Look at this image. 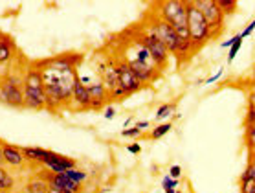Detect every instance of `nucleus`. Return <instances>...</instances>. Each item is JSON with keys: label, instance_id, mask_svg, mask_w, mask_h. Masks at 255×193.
<instances>
[{"label": "nucleus", "instance_id": "obj_36", "mask_svg": "<svg viewBox=\"0 0 255 193\" xmlns=\"http://www.w3.org/2000/svg\"><path fill=\"white\" fill-rule=\"evenodd\" d=\"M4 142L0 140V166H4Z\"/></svg>", "mask_w": 255, "mask_h": 193}, {"label": "nucleus", "instance_id": "obj_27", "mask_svg": "<svg viewBox=\"0 0 255 193\" xmlns=\"http://www.w3.org/2000/svg\"><path fill=\"white\" fill-rule=\"evenodd\" d=\"M241 184V193H255V181L239 182Z\"/></svg>", "mask_w": 255, "mask_h": 193}, {"label": "nucleus", "instance_id": "obj_22", "mask_svg": "<svg viewBox=\"0 0 255 193\" xmlns=\"http://www.w3.org/2000/svg\"><path fill=\"white\" fill-rule=\"evenodd\" d=\"M217 6L221 7V11L224 13V17L232 15L235 9H237V0H215Z\"/></svg>", "mask_w": 255, "mask_h": 193}, {"label": "nucleus", "instance_id": "obj_7", "mask_svg": "<svg viewBox=\"0 0 255 193\" xmlns=\"http://www.w3.org/2000/svg\"><path fill=\"white\" fill-rule=\"evenodd\" d=\"M193 2H195L198 11L202 13V17L206 18V22H208L215 39L222 31V28H224V20H226L224 13L221 11V7L217 6L215 0H193Z\"/></svg>", "mask_w": 255, "mask_h": 193}, {"label": "nucleus", "instance_id": "obj_37", "mask_svg": "<svg viewBox=\"0 0 255 193\" xmlns=\"http://www.w3.org/2000/svg\"><path fill=\"white\" fill-rule=\"evenodd\" d=\"M130 123H132V118H127V120H125V123H123V129H128V125H130Z\"/></svg>", "mask_w": 255, "mask_h": 193}, {"label": "nucleus", "instance_id": "obj_35", "mask_svg": "<svg viewBox=\"0 0 255 193\" xmlns=\"http://www.w3.org/2000/svg\"><path fill=\"white\" fill-rule=\"evenodd\" d=\"M248 107L250 109H255V92H252L248 96Z\"/></svg>", "mask_w": 255, "mask_h": 193}, {"label": "nucleus", "instance_id": "obj_14", "mask_svg": "<svg viewBox=\"0 0 255 193\" xmlns=\"http://www.w3.org/2000/svg\"><path fill=\"white\" fill-rule=\"evenodd\" d=\"M4 166L11 168V170H20L26 166V158L22 155V149L13 144H6L4 142Z\"/></svg>", "mask_w": 255, "mask_h": 193}, {"label": "nucleus", "instance_id": "obj_2", "mask_svg": "<svg viewBox=\"0 0 255 193\" xmlns=\"http://www.w3.org/2000/svg\"><path fill=\"white\" fill-rule=\"evenodd\" d=\"M186 6H187V29H189V35H191L193 52L197 53L206 42L213 39V33L209 29L206 18L202 17V13L197 9L195 2L189 0V2H186Z\"/></svg>", "mask_w": 255, "mask_h": 193}, {"label": "nucleus", "instance_id": "obj_32", "mask_svg": "<svg viewBox=\"0 0 255 193\" xmlns=\"http://www.w3.org/2000/svg\"><path fill=\"white\" fill-rule=\"evenodd\" d=\"M105 120H114L116 118V107L114 105H109L107 109H105Z\"/></svg>", "mask_w": 255, "mask_h": 193}, {"label": "nucleus", "instance_id": "obj_39", "mask_svg": "<svg viewBox=\"0 0 255 193\" xmlns=\"http://www.w3.org/2000/svg\"><path fill=\"white\" fill-rule=\"evenodd\" d=\"M250 162H254V164H255V153H254V155H250Z\"/></svg>", "mask_w": 255, "mask_h": 193}, {"label": "nucleus", "instance_id": "obj_25", "mask_svg": "<svg viewBox=\"0 0 255 193\" xmlns=\"http://www.w3.org/2000/svg\"><path fill=\"white\" fill-rule=\"evenodd\" d=\"M178 186H180L178 179H171L169 175H165L162 179V188H163V190H167V188H171V190H176Z\"/></svg>", "mask_w": 255, "mask_h": 193}, {"label": "nucleus", "instance_id": "obj_4", "mask_svg": "<svg viewBox=\"0 0 255 193\" xmlns=\"http://www.w3.org/2000/svg\"><path fill=\"white\" fill-rule=\"evenodd\" d=\"M145 28L151 29L152 33L158 37V41H162L163 44H165V48L169 50L171 55H176V53H178L182 41L178 39V35H176V31H174V28L171 26V24H167L165 20H162L158 15H152L151 20H149V24H147Z\"/></svg>", "mask_w": 255, "mask_h": 193}, {"label": "nucleus", "instance_id": "obj_23", "mask_svg": "<svg viewBox=\"0 0 255 193\" xmlns=\"http://www.w3.org/2000/svg\"><path fill=\"white\" fill-rule=\"evenodd\" d=\"M243 48V37H241V33H237L235 35V44H233L232 48H230V52H228V57H226V61L230 64L235 61V57H237V53H239V50Z\"/></svg>", "mask_w": 255, "mask_h": 193}, {"label": "nucleus", "instance_id": "obj_38", "mask_svg": "<svg viewBox=\"0 0 255 193\" xmlns=\"http://www.w3.org/2000/svg\"><path fill=\"white\" fill-rule=\"evenodd\" d=\"M165 193H176V190H171V188H167V190H163Z\"/></svg>", "mask_w": 255, "mask_h": 193}, {"label": "nucleus", "instance_id": "obj_16", "mask_svg": "<svg viewBox=\"0 0 255 193\" xmlns=\"http://www.w3.org/2000/svg\"><path fill=\"white\" fill-rule=\"evenodd\" d=\"M50 186H48V182L44 177H35L31 181L26 184V193H48Z\"/></svg>", "mask_w": 255, "mask_h": 193}, {"label": "nucleus", "instance_id": "obj_26", "mask_svg": "<svg viewBox=\"0 0 255 193\" xmlns=\"http://www.w3.org/2000/svg\"><path fill=\"white\" fill-rule=\"evenodd\" d=\"M143 135L139 129L136 127H128V129H122V136L123 138H139V136Z\"/></svg>", "mask_w": 255, "mask_h": 193}, {"label": "nucleus", "instance_id": "obj_21", "mask_svg": "<svg viewBox=\"0 0 255 193\" xmlns=\"http://www.w3.org/2000/svg\"><path fill=\"white\" fill-rule=\"evenodd\" d=\"M244 138H246V147H248V153H250V155H254V153H255V125H246Z\"/></svg>", "mask_w": 255, "mask_h": 193}, {"label": "nucleus", "instance_id": "obj_8", "mask_svg": "<svg viewBox=\"0 0 255 193\" xmlns=\"http://www.w3.org/2000/svg\"><path fill=\"white\" fill-rule=\"evenodd\" d=\"M81 61H83L81 53H63V55L46 59V61L37 64L41 68H48V70L59 72V74H72V72H77V66L81 64Z\"/></svg>", "mask_w": 255, "mask_h": 193}, {"label": "nucleus", "instance_id": "obj_15", "mask_svg": "<svg viewBox=\"0 0 255 193\" xmlns=\"http://www.w3.org/2000/svg\"><path fill=\"white\" fill-rule=\"evenodd\" d=\"M17 44L13 41L11 35L0 31V66L13 63V59L17 57Z\"/></svg>", "mask_w": 255, "mask_h": 193}, {"label": "nucleus", "instance_id": "obj_17", "mask_svg": "<svg viewBox=\"0 0 255 193\" xmlns=\"http://www.w3.org/2000/svg\"><path fill=\"white\" fill-rule=\"evenodd\" d=\"M15 188V179H13L4 166H0V193H9Z\"/></svg>", "mask_w": 255, "mask_h": 193}, {"label": "nucleus", "instance_id": "obj_20", "mask_svg": "<svg viewBox=\"0 0 255 193\" xmlns=\"http://www.w3.org/2000/svg\"><path fill=\"white\" fill-rule=\"evenodd\" d=\"M66 179H70L72 182H77V184H83L85 181H88V173L83 170H77V168H74V170H68L63 173Z\"/></svg>", "mask_w": 255, "mask_h": 193}, {"label": "nucleus", "instance_id": "obj_13", "mask_svg": "<svg viewBox=\"0 0 255 193\" xmlns=\"http://www.w3.org/2000/svg\"><path fill=\"white\" fill-rule=\"evenodd\" d=\"M87 88H88V94H90V100H92V109H90V111L103 109L105 103L109 101V92H107L105 85L101 83V79H96V81L88 83Z\"/></svg>", "mask_w": 255, "mask_h": 193}, {"label": "nucleus", "instance_id": "obj_19", "mask_svg": "<svg viewBox=\"0 0 255 193\" xmlns=\"http://www.w3.org/2000/svg\"><path fill=\"white\" fill-rule=\"evenodd\" d=\"M173 129V123L171 122H163V123H158L156 127L151 131V135H149V138L151 140H160V138H163V136L167 135L169 131Z\"/></svg>", "mask_w": 255, "mask_h": 193}, {"label": "nucleus", "instance_id": "obj_5", "mask_svg": "<svg viewBox=\"0 0 255 193\" xmlns=\"http://www.w3.org/2000/svg\"><path fill=\"white\" fill-rule=\"evenodd\" d=\"M156 15L173 28L180 26H187V6L182 0H167V2H160L156 6Z\"/></svg>", "mask_w": 255, "mask_h": 193}, {"label": "nucleus", "instance_id": "obj_18", "mask_svg": "<svg viewBox=\"0 0 255 193\" xmlns=\"http://www.w3.org/2000/svg\"><path fill=\"white\" fill-rule=\"evenodd\" d=\"M176 111V105L174 103H163L156 109V114H154V120L158 123L163 122V120H167L169 116H173V112Z\"/></svg>", "mask_w": 255, "mask_h": 193}, {"label": "nucleus", "instance_id": "obj_12", "mask_svg": "<svg viewBox=\"0 0 255 193\" xmlns=\"http://www.w3.org/2000/svg\"><path fill=\"white\" fill-rule=\"evenodd\" d=\"M44 179H46L50 190H59V192H66V193H81V184L77 182H72L70 179L61 173V175H55V173H44Z\"/></svg>", "mask_w": 255, "mask_h": 193}, {"label": "nucleus", "instance_id": "obj_29", "mask_svg": "<svg viewBox=\"0 0 255 193\" xmlns=\"http://www.w3.org/2000/svg\"><path fill=\"white\" fill-rule=\"evenodd\" d=\"M254 31H255V18H254V20H252V22L248 24V26H246V28L243 29V31H241V37H243V41H244V39H246V37L252 35Z\"/></svg>", "mask_w": 255, "mask_h": 193}, {"label": "nucleus", "instance_id": "obj_10", "mask_svg": "<svg viewBox=\"0 0 255 193\" xmlns=\"http://www.w3.org/2000/svg\"><path fill=\"white\" fill-rule=\"evenodd\" d=\"M70 109L76 112L90 111L92 109V100H90V94H88L87 85H83L79 76L74 81V92H72V101H70Z\"/></svg>", "mask_w": 255, "mask_h": 193}, {"label": "nucleus", "instance_id": "obj_30", "mask_svg": "<svg viewBox=\"0 0 255 193\" xmlns=\"http://www.w3.org/2000/svg\"><path fill=\"white\" fill-rule=\"evenodd\" d=\"M244 123L246 125H254L255 123V109H246V118H244Z\"/></svg>", "mask_w": 255, "mask_h": 193}, {"label": "nucleus", "instance_id": "obj_33", "mask_svg": "<svg viewBox=\"0 0 255 193\" xmlns=\"http://www.w3.org/2000/svg\"><path fill=\"white\" fill-rule=\"evenodd\" d=\"M127 151L130 153V155H138V153L141 151V146H139V144H130V146H127Z\"/></svg>", "mask_w": 255, "mask_h": 193}, {"label": "nucleus", "instance_id": "obj_31", "mask_svg": "<svg viewBox=\"0 0 255 193\" xmlns=\"http://www.w3.org/2000/svg\"><path fill=\"white\" fill-rule=\"evenodd\" d=\"M222 76H224V70H222V68H221V70L217 72V74H213V76H209L208 79H206V81H204V85H213V83H217V81H219V79H221Z\"/></svg>", "mask_w": 255, "mask_h": 193}, {"label": "nucleus", "instance_id": "obj_3", "mask_svg": "<svg viewBox=\"0 0 255 193\" xmlns=\"http://www.w3.org/2000/svg\"><path fill=\"white\" fill-rule=\"evenodd\" d=\"M0 103L11 109H24V74L7 72L0 79Z\"/></svg>", "mask_w": 255, "mask_h": 193}, {"label": "nucleus", "instance_id": "obj_11", "mask_svg": "<svg viewBox=\"0 0 255 193\" xmlns=\"http://www.w3.org/2000/svg\"><path fill=\"white\" fill-rule=\"evenodd\" d=\"M99 79H101V83L105 85V88H107V92L111 94L114 88L120 87V81H118V70H116V59L112 57H107L103 59L101 63H99Z\"/></svg>", "mask_w": 255, "mask_h": 193}, {"label": "nucleus", "instance_id": "obj_28", "mask_svg": "<svg viewBox=\"0 0 255 193\" xmlns=\"http://www.w3.org/2000/svg\"><path fill=\"white\" fill-rule=\"evenodd\" d=\"M180 175H182V166L173 164L169 168V177H171V179H178L180 181Z\"/></svg>", "mask_w": 255, "mask_h": 193}, {"label": "nucleus", "instance_id": "obj_34", "mask_svg": "<svg viewBox=\"0 0 255 193\" xmlns=\"http://www.w3.org/2000/svg\"><path fill=\"white\" fill-rule=\"evenodd\" d=\"M134 127H136V129H139V131H141V133H143V131H147V129L151 127V122H147V120H143V122H138V123H136V125H134Z\"/></svg>", "mask_w": 255, "mask_h": 193}, {"label": "nucleus", "instance_id": "obj_40", "mask_svg": "<svg viewBox=\"0 0 255 193\" xmlns=\"http://www.w3.org/2000/svg\"><path fill=\"white\" fill-rule=\"evenodd\" d=\"M176 193H182V192H178V190H176Z\"/></svg>", "mask_w": 255, "mask_h": 193}, {"label": "nucleus", "instance_id": "obj_1", "mask_svg": "<svg viewBox=\"0 0 255 193\" xmlns=\"http://www.w3.org/2000/svg\"><path fill=\"white\" fill-rule=\"evenodd\" d=\"M24 109L28 111H46V92L42 72L33 63L24 72Z\"/></svg>", "mask_w": 255, "mask_h": 193}, {"label": "nucleus", "instance_id": "obj_9", "mask_svg": "<svg viewBox=\"0 0 255 193\" xmlns=\"http://www.w3.org/2000/svg\"><path fill=\"white\" fill-rule=\"evenodd\" d=\"M116 70H118V81H120V87L128 94V96H132V94L139 92L143 85L139 83V79L134 76V72L130 70V66H128L123 59H116Z\"/></svg>", "mask_w": 255, "mask_h": 193}, {"label": "nucleus", "instance_id": "obj_24", "mask_svg": "<svg viewBox=\"0 0 255 193\" xmlns=\"http://www.w3.org/2000/svg\"><path fill=\"white\" fill-rule=\"evenodd\" d=\"M246 181H255V164L254 162H250L246 166V170L243 171V175L239 179V182H246Z\"/></svg>", "mask_w": 255, "mask_h": 193}, {"label": "nucleus", "instance_id": "obj_6", "mask_svg": "<svg viewBox=\"0 0 255 193\" xmlns=\"http://www.w3.org/2000/svg\"><path fill=\"white\" fill-rule=\"evenodd\" d=\"M136 37H138L139 41H141V44L149 50L152 59L156 61L158 68L163 70V68L169 64V59H171V53H169V50L165 48V44H163L162 41H158V37L154 35L149 28H145V26H143V31H139Z\"/></svg>", "mask_w": 255, "mask_h": 193}]
</instances>
